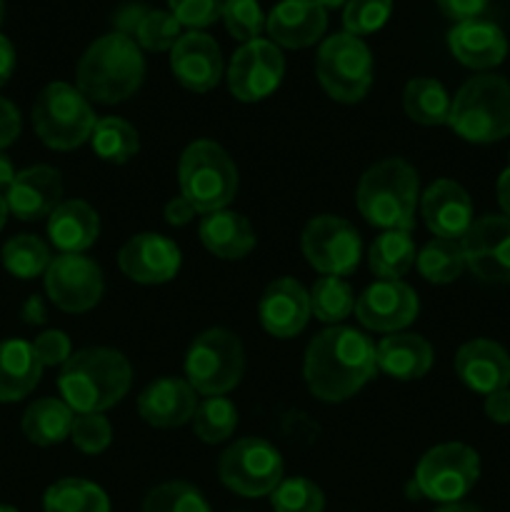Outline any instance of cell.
<instances>
[{"mask_svg": "<svg viewBox=\"0 0 510 512\" xmlns=\"http://www.w3.org/2000/svg\"><path fill=\"white\" fill-rule=\"evenodd\" d=\"M378 370L375 345L365 333L333 325L310 340L305 350L303 375L308 390L323 403H343Z\"/></svg>", "mask_w": 510, "mask_h": 512, "instance_id": "1", "label": "cell"}, {"mask_svg": "<svg viewBox=\"0 0 510 512\" xmlns=\"http://www.w3.org/2000/svg\"><path fill=\"white\" fill-rule=\"evenodd\" d=\"M133 368L113 348H85L70 355L58 378L60 395L73 413H105L128 395Z\"/></svg>", "mask_w": 510, "mask_h": 512, "instance_id": "2", "label": "cell"}, {"mask_svg": "<svg viewBox=\"0 0 510 512\" xmlns=\"http://www.w3.org/2000/svg\"><path fill=\"white\" fill-rule=\"evenodd\" d=\"M145 78V60L133 38L108 33L95 40L78 63V90L88 100L115 105L138 93Z\"/></svg>", "mask_w": 510, "mask_h": 512, "instance_id": "3", "label": "cell"}, {"mask_svg": "<svg viewBox=\"0 0 510 512\" xmlns=\"http://www.w3.org/2000/svg\"><path fill=\"white\" fill-rule=\"evenodd\" d=\"M355 203L360 215L375 228L410 233L420 203L418 173L403 158L380 160L360 178Z\"/></svg>", "mask_w": 510, "mask_h": 512, "instance_id": "4", "label": "cell"}, {"mask_svg": "<svg viewBox=\"0 0 510 512\" xmlns=\"http://www.w3.org/2000/svg\"><path fill=\"white\" fill-rule=\"evenodd\" d=\"M448 125L468 143L488 145L510 135V83L500 75L470 78L450 103Z\"/></svg>", "mask_w": 510, "mask_h": 512, "instance_id": "5", "label": "cell"}, {"mask_svg": "<svg viewBox=\"0 0 510 512\" xmlns=\"http://www.w3.org/2000/svg\"><path fill=\"white\" fill-rule=\"evenodd\" d=\"M180 195L208 215L225 210L238 193V168L233 158L213 140H195L180 155L178 165Z\"/></svg>", "mask_w": 510, "mask_h": 512, "instance_id": "6", "label": "cell"}, {"mask_svg": "<svg viewBox=\"0 0 510 512\" xmlns=\"http://www.w3.org/2000/svg\"><path fill=\"white\" fill-rule=\"evenodd\" d=\"M95 118L90 100L75 85L50 83L33 105V128L53 150H75L93 135Z\"/></svg>", "mask_w": 510, "mask_h": 512, "instance_id": "7", "label": "cell"}, {"mask_svg": "<svg viewBox=\"0 0 510 512\" xmlns=\"http://www.w3.org/2000/svg\"><path fill=\"white\" fill-rule=\"evenodd\" d=\"M245 373V350L235 333L210 328L200 333L185 355V380L195 393L218 398L230 393Z\"/></svg>", "mask_w": 510, "mask_h": 512, "instance_id": "8", "label": "cell"}, {"mask_svg": "<svg viewBox=\"0 0 510 512\" xmlns=\"http://www.w3.org/2000/svg\"><path fill=\"white\" fill-rule=\"evenodd\" d=\"M315 70L325 93L338 103H358L373 85V55L358 35H330L320 45Z\"/></svg>", "mask_w": 510, "mask_h": 512, "instance_id": "9", "label": "cell"}, {"mask_svg": "<svg viewBox=\"0 0 510 512\" xmlns=\"http://www.w3.org/2000/svg\"><path fill=\"white\" fill-rule=\"evenodd\" d=\"M480 478V458L470 445L443 443L430 448L415 468V488L435 503H460Z\"/></svg>", "mask_w": 510, "mask_h": 512, "instance_id": "10", "label": "cell"}, {"mask_svg": "<svg viewBox=\"0 0 510 512\" xmlns=\"http://www.w3.org/2000/svg\"><path fill=\"white\" fill-rule=\"evenodd\" d=\"M220 483L243 498H265L283 480V458L263 438H243L218 460Z\"/></svg>", "mask_w": 510, "mask_h": 512, "instance_id": "11", "label": "cell"}, {"mask_svg": "<svg viewBox=\"0 0 510 512\" xmlns=\"http://www.w3.org/2000/svg\"><path fill=\"white\" fill-rule=\"evenodd\" d=\"M300 248H303L305 260L318 273L345 278V275L355 273V268L360 265L363 240H360L355 225L348 223L345 218L318 215V218H313L305 225Z\"/></svg>", "mask_w": 510, "mask_h": 512, "instance_id": "12", "label": "cell"}, {"mask_svg": "<svg viewBox=\"0 0 510 512\" xmlns=\"http://www.w3.org/2000/svg\"><path fill=\"white\" fill-rule=\"evenodd\" d=\"M45 293L65 313H88L105 293L103 270L83 253H63L45 270Z\"/></svg>", "mask_w": 510, "mask_h": 512, "instance_id": "13", "label": "cell"}, {"mask_svg": "<svg viewBox=\"0 0 510 512\" xmlns=\"http://www.w3.org/2000/svg\"><path fill=\"white\" fill-rule=\"evenodd\" d=\"M285 73V60L273 40L255 38L235 50L228 68V88L243 103H255L273 93Z\"/></svg>", "mask_w": 510, "mask_h": 512, "instance_id": "14", "label": "cell"}, {"mask_svg": "<svg viewBox=\"0 0 510 512\" xmlns=\"http://www.w3.org/2000/svg\"><path fill=\"white\" fill-rule=\"evenodd\" d=\"M465 268L485 283H510V218L483 215L460 240Z\"/></svg>", "mask_w": 510, "mask_h": 512, "instance_id": "15", "label": "cell"}, {"mask_svg": "<svg viewBox=\"0 0 510 512\" xmlns=\"http://www.w3.org/2000/svg\"><path fill=\"white\" fill-rule=\"evenodd\" d=\"M418 295L403 280H378L355 300V315L373 333H398L418 318Z\"/></svg>", "mask_w": 510, "mask_h": 512, "instance_id": "16", "label": "cell"}, {"mask_svg": "<svg viewBox=\"0 0 510 512\" xmlns=\"http://www.w3.org/2000/svg\"><path fill=\"white\" fill-rule=\"evenodd\" d=\"M118 265L133 283H168L180 270V248L158 233H138L120 248Z\"/></svg>", "mask_w": 510, "mask_h": 512, "instance_id": "17", "label": "cell"}, {"mask_svg": "<svg viewBox=\"0 0 510 512\" xmlns=\"http://www.w3.org/2000/svg\"><path fill=\"white\" fill-rule=\"evenodd\" d=\"M170 68L180 85L193 93H208L220 83L223 75V55L218 43L208 33L190 30L180 35L178 43L170 48Z\"/></svg>", "mask_w": 510, "mask_h": 512, "instance_id": "18", "label": "cell"}, {"mask_svg": "<svg viewBox=\"0 0 510 512\" xmlns=\"http://www.w3.org/2000/svg\"><path fill=\"white\" fill-rule=\"evenodd\" d=\"M260 325L273 338H295L303 333L310 315V293L295 278H278L265 288L258 303Z\"/></svg>", "mask_w": 510, "mask_h": 512, "instance_id": "19", "label": "cell"}, {"mask_svg": "<svg viewBox=\"0 0 510 512\" xmlns=\"http://www.w3.org/2000/svg\"><path fill=\"white\" fill-rule=\"evenodd\" d=\"M420 213L435 238L463 240L473 225V203L468 190L455 180H435L420 198Z\"/></svg>", "mask_w": 510, "mask_h": 512, "instance_id": "20", "label": "cell"}, {"mask_svg": "<svg viewBox=\"0 0 510 512\" xmlns=\"http://www.w3.org/2000/svg\"><path fill=\"white\" fill-rule=\"evenodd\" d=\"M5 203H8L10 215L25 223L50 218V213L63 203V178L50 165H33V168L20 170L5 193Z\"/></svg>", "mask_w": 510, "mask_h": 512, "instance_id": "21", "label": "cell"}, {"mask_svg": "<svg viewBox=\"0 0 510 512\" xmlns=\"http://www.w3.org/2000/svg\"><path fill=\"white\" fill-rule=\"evenodd\" d=\"M455 373L470 390L490 395L510 385V355L495 340H468L455 353Z\"/></svg>", "mask_w": 510, "mask_h": 512, "instance_id": "22", "label": "cell"}, {"mask_svg": "<svg viewBox=\"0 0 510 512\" xmlns=\"http://www.w3.org/2000/svg\"><path fill=\"white\" fill-rule=\"evenodd\" d=\"M328 15L315 0H280L265 18V30L275 45L308 48L325 33Z\"/></svg>", "mask_w": 510, "mask_h": 512, "instance_id": "23", "label": "cell"}, {"mask_svg": "<svg viewBox=\"0 0 510 512\" xmlns=\"http://www.w3.org/2000/svg\"><path fill=\"white\" fill-rule=\"evenodd\" d=\"M198 408L195 390L188 380L160 378L138 395V413L153 428H180L190 423Z\"/></svg>", "mask_w": 510, "mask_h": 512, "instance_id": "24", "label": "cell"}, {"mask_svg": "<svg viewBox=\"0 0 510 512\" xmlns=\"http://www.w3.org/2000/svg\"><path fill=\"white\" fill-rule=\"evenodd\" d=\"M450 53L473 70L495 68L508 55V38L503 30L490 20H465L455 23V28L448 33Z\"/></svg>", "mask_w": 510, "mask_h": 512, "instance_id": "25", "label": "cell"}, {"mask_svg": "<svg viewBox=\"0 0 510 512\" xmlns=\"http://www.w3.org/2000/svg\"><path fill=\"white\" fill-rule=\"evenodd\" d=\"M98 233L100 218L85 200H63L48 218V238L60 253H85Z\"/></svg>", "mask_w": 510, "mask_h": 512, "instance_id": "26", "label": "cell"}, {"mask_svg": "<svg viewBox=\"0 0 510 512\" xmlns=\"http://www.w3.org/2000/svg\"><path fill=\"white\" fill-rule=\"evenodd\" d=\"M378 370L395 380H418L433 368V348L423 335L390 333L375 348Z\"/></svg>", "mask_w": 510, "mask_h": 512, "instance_id": "27", "label": "cell"}, {"mask_svg": "<svg viewBox=\"0 0 510 512\" xmlns=\"http://www.w3.org/2000/svg\"><path fill=\"white\" fill-rule=\"evenodd\" d=\"M43 363L33 343L10 338L0 343V403H18L35 390Z\"/></svg>", "mask_w": 510, "mask_h": 512, "instance_id": "28", "label": "cell"}, {"mask_svg": "<svg viewBox=\"0 0 510 512\" xmlns=\"http://www.w3.org/2000/svg\"><path fill=\"white\" fill-rule=\"evenodd\" d=\"M200 240L208 248V253H213L215 258L223 260H240L255 248L258 238H255L253 225L248 223V218H243L240 213L233 210H215L208 213L200 220Z\"/></svg>", "mask_w": 510, "mask_h": 512, "instance_id": "29", "label": "cell"}, {"mask_svg": "<svg viewBox=\"0 0 510 512\" xmlns=\"http://www.w3.org/2000/svg\"><path fill=\"white\" fill-rule=\"evenodd\" d=\"M73 420L75 413L65 400L40 398L30 403L28 410H25L23 433L33 445L50 448V445H58L65 438H70Z\"/></svg>", "mask_w": 510, "mask_h": 512, "instance_id": "30", "label": "cell"}, {"mask_svg": "<svg viewBox=\"0 0 510 512\" xmlns=\"http://www.w3.org/2000/svg\"><path fill=\"white\" fill-rule=\"evenodd\" d=\"M415 243L408 230H383L368 250V265L380 280H400L415 265Z\"/></svg>", "mask_w": 510, "mask_h": 512, "instance_id": "31", "label": "cell"}, {"mask_svg": "<svg viewBox=\"0 0 510 512\" xmlns=\"http://www.w3.org/2000/svg\"><path fill=\"white\" fill-rule=\"evenodd\" d=\"M453 98L435 78H413L403 90V108L413 123L445 125Z\"/></svg>", "mask_w": 510, "mask_h": 512, "instance_id": "32", "label": "cell"}, {"mask_svg": "<svg viewBox=\"0 0 510 512\" xmlns=\"http://www.w3.org/2000/svg\"><path fill=\"white\" fill-rule=\"evenodd\" d=\"M45 512H110V500L100 485L83 478H63L43 495Z\"/></svg>", "mask_w": 510, "mask_h": 512, "instance_id": "33", "label": "cell"}, {"mask_svg": "<svg viewBox=\"0 0 510 512\" xmlns=\"http://www.w3.org/2000/svg\"><path fill=\"white\" fill-rule=\"evenodd\" d=\"M90 143L98 158L105 163L123 165L140 150L138 130L123 118H98Z\"/></svg>", "mask_w": 510, "mask_h": 512, "instance_id": "34", "label": "cell"}, {"mask_svg": "<svg viewBox=\"0 0 510 512\" xmlns=\"http://www.w3.org/2000/svg\"><path fill=\"white\" fill-rule=\"evenodd\" d=\"M415 263H418L420 275L428 283L448 285L455 283L460 278V273L465 270V255L463 248H460V240L435 238L420 250Z\"/></svg>", "mask_w": 510, "mask_h": 512, "instance_id": "35", "label": "cell"}, {"mask_svg": "<svg viewBox=\"0 0 510 512\" xmlns=\"http://www.w3.org/2000/svg\"><path fill=\"white\" fill-rule=\"evenodd\" d=\"M53 263L50 248L38 235H15L3 245V265L13 278L33 280Z\"/></svg>", "mask_w": 510, "mask_h": 512, "instance_id": "36", "label": "cell"}, {"mask_svg": "<svg viewBox=\"0 0 510 512\" xmlns=\"http://www.w3.org/2000/svg\"><path fill=\"white\" fill-rule=\"evenodd\" d=\"M190 423H193L195 435L203 443L218 445L225 443L235 433V428H238V410H235V405L225 395L205 398L203 403H198Z\"/></svg>", "mask_w": 510, "mask_h": 512, "instance_id": "37", "label": "cell"}, {"mask_svg": "<svg viewBox=\"0 0 510 512\" xmlns=\"http://www.w3.org/2000/svg\"><path fill=\"white\" fill-rule=\"evenodd\" d=\"M310 310L323 323H340L355 310L353 288L343 278L323 275L320 280H315L313 290H310Z\"/></svg>", "mask_w": 510, "mask_h": 512, "instance_id": "38", "label": "cell"}, {"mask_svg": "<svg viewBox=\"0 0 510 512\" xmlns=\"http://www.w3.org/2000/svg\"><path fill=\"white\" fill-rule=\"evenodd\" d=\"M143 512H210V505L195 485L173 480L145 495Z\"/></svg>", "mask_w": 510, "mask_h": 512, "instance_id": "39", "label": "cell"}, {"mask_svg": "<svg viewBox=\"0 0 510 512\" xmlns=\"http://www.w3.org/2000/svg\"><path fill=\"white\" fill-rule=\"evenodd\" d=\"M270 505L275 512H323L325 495L313 480L283 478L278 488L270 493Z\"/></svg>", "mask_w": 510, "mask_h": 512, "instance_id": "40", "label": "cell"}, {"mask_svg": "<svg viewBox=\"0 0 510 512\" xmlns=\"http://www.w3.org/2000/svg\"><path fill=\"white\" fill-rule=\"evenodd\" d=\"M138 45L153 53H163L170 50L180 38V23L170 10H148L143 23L138 25Z\"/></svg>", "mask_w": 510, "mask_h": 512, "instance_id": "41", "label": "cell"}, {"mask_svg": "<svg viewBox=\"0 0 510 512\" xmlns=\"http://www.w3.org/2000/svg\"><path fill=\"white\" fill-rule=\"evenodd\" d=\"M220 18L225 20L228 33L240 43H250L265 28V18L258 0H225Z\"/></svg>", "mask_w": 510, "mask_h": 512, "instance_id": "42", "label": "cell"}, {"mask_svg": "<svg viewBox=\"0 0 510 512\" xmlns=\"http://www.w3.org/2000/svg\"><path fill=\"white\" fill-rule=\"evenodd\" d=\"M393 10V0H348L343 13L345 33L368 35L385 25Z\"/></svg>", "mask_w": 510, "mask_h": 512, "instance_id": "43", "label": "cell"}, {"mask_svg": "<svg viewBox=\"0 0 510 512\" xmlns=\"http://www.w3.org/2000/svg\"><path fill=\"white\" fill-rule=\"evenodd\" d=\"M70 440L75 448L85 455H98L108 450L110 440H113V428L110 420L103 413H83L75 415L73 430H70Z\"/></svg>", "mask_w": 510, "mask_h": 512, "instance_id": "44", "label": "cell"}, {"mask_svg": "<svg viewBox=\"0 0 510 512\" xmlns=\"http://www.w3.org/2000/svg\"><path fill=\"white\" fill-rule=\"evenodd\" d=\"M223 3L225 0H168L175 20L193 30L208 28L210 23H215L223 13Z\"/></svg>", "mask_w": 510, "mask_h": 512, "instance_id": "45", "label": "cell"}, {"mask_svg": "<svg viewBox=\"0 0 510 512\" xmlns=\"http://www.w3.org/2000/svg\"><path fill=\"white\" fill-rule=\"evenodd\" d=\"M33 348L43 368H55V365H65L70 360V338L63 330H45L35 338Z\"/></svg>", "mask_w": 510, "mask_h": 512, "instance_id": "46", "label": "cell"}, {"mask_svg": "<svg viewBox=\"0 0 510 512\" xmlns=\"http://www.w3.org/2000/svg\"><path fill=\"white\" fill-rule=\"evenodd\" d=\"M488 0H438V8L445 18L455 20V23H465V20H475L485 10Z\"/></svg>", "mask_w": 510, "mask_h": 512, "instance_id": "47", "label": "cell"}, {"mask_svg": "<svg viewBox=\"0 0 510 512\" xmlns=\"http://www.w3.org/2000/svg\"><path fill=\"white\" fill-rule=\"evenodd\" d=\"M20 135V110L10 100L0 98V150L15 143Z\"/></svg>", "mask_w": 510, "mask_h": 512, "instance_id": "48", "label": "cell"}, {"mask_svg": "<svg viewBox=\"0 0 510 512\" xmlns=\"http://www.w3.org/2000/svg\"><path fill=\"white\" fill-rule=\"evenodd\" d=\"M485 415L498 425L510 423V388L485 395Z\"/></svg>", "mask_w": 510, "mask_h": 512, "instance_id": "49", "label": "cell"}, {"mask_svg": "<svg viewBox=\"0 0 510 512\" xmlns=\"http://www.w3.org/2000/svg\"><path fill=\"white\" fill-rule=\"evenodd\" d=\"M145 13H148V10H145L143 5H135V3L123 5V8L113 15V23H115V28H118V33L128 35V38L130 35L138 33V25L143 23Z\"/></svg>", "mask_w": 510, "mask_h": 512, "instance_id": "50", "label": "cell"}, {"mask_svg": "<svg viewBox=\"0 0 510 512\" xmlns=\"http://www.w3.org/2000/svg\"><path fill=\"white\" fill-rule=\"evenodd\" d=\"M193 218H195V208L183 198V195H180V198H173L168 205H165V220H168V225L180 228V225H188Z\"/></svg>", "mask_w": 510, "mask_h": 512, "instance_id": "51", "label": "cell"}, {"mask_svg": "<svg viewBox=\"0 0 510 512\" xmlns=\"http://www.w3.org/2000/svg\"><path fill=\"white\" fill-rule=\"evenodd\" d=\"M15 70V50L5 35H0V88L10 80Z\"/></svg>", "mask_w": 510, "mask_h": 512, "instance_id": "52", "label": "cell"}, {"mask_svg": "<svg viewBox=\"0 0 510 512\" xmlns=\"http://www.w3.org/2000/svg\"><path fill=\"white\" fill-rule=\"evenodd\" d=\"M45 318H48V310H45L43 298H38V295H30L23 305V320L28 325H43Z\"/></svg>", "mask_w": 510, "mask_h": 512, "instance_id": "53", "label": "cell"}, {"mask_svg": "<svg viewBox=\"0 0 510 512\" xmlns=\"http://www.w3.org/2000/svg\"><path fill=\"white\" fill-rule=\"evenodd\" d=\"M15 175L18 173H15V168H13V163H10L8 155L0 153V195L8 193V188L13 185Z\"/></svg>", "mask_w": 510, "mask_h": 512, "instance_id": "54", "label": "cell"}, {"mask_svg": "<svg viewBox=\"0 0 510 512\" xmlns=\"http://www.w3.org/2000/svg\"><path fill=\"white\" fill-rule=\"evenodd\" d=\"M498 203L503 213L510 218V168L503 170L498 178Z\"/></svg>", "mask_w": 510, "mask_h": 512, "instance_id": "55", "label": "cell"}, {"mask_svg": "<svg viewBox=\"0 0 510 512\" xmlns=\"http://www.w3.org/2000/svg\"><path fill=\"white\" fill-rule=\"evenodd\" d=\"M435 512H483V510L475 508V505H470V503H448Z\"/></svg>", "mask_w": 510, "mask_h": 512, "instance_id": "56", "label": "cell"}, {"mask_svg": "<svg viewBox=\"0 0 510 512\" xmlns=\"http://www.w3.org/2000/svg\"><path fill=\"white\" fill-rule=\"evenodd\" d=\"M8 215L10 210H8V203H5V195H0V230H3L5 223H8Z\"/></svg>", "mask_w": 510, "mask_h": 512, "instance_id": "57", "label": "cell"}, {"mask_svg": "<svg viewBox=\"0 0 510 512\" xmlns=\"http://www.w3.org/2000/svg\"><path fill=\"white\" fill-rule=\"evenodd\" d=\"M315 3H318L323 10H335L340 8V5L348 3V0H315Z\"/></svg>", "mask_w": 510, "mask_h": 512, "instance_id": "58", "label": "cell"}, {"mask_svg": "<svg viewBox=\"0 0 510 512\" xmlns=\"http://www.w3.org/2000/svg\"><path fill=\"white\" fill-rule=\"evenodd\" d=\"M5 18V0H0V23H3Z\"/></svg>", "mask_w": 510, "mask_h": 512, "instance_id": "59", "label": "cell"}, {"mask_svg": "<svg viewBox=\"0 0 510 512\" xmlns=\"http://www.w3.org/2000/svg\"><path fill=\"white\" fill-rule=\"evenodd\" d=\"M0 512H18V510L10 508V505H0Z\"/></svg>", "mask_w": 510, "mask_h": 512, "instance_id": "60", "label": "cell"}]
</instances>
